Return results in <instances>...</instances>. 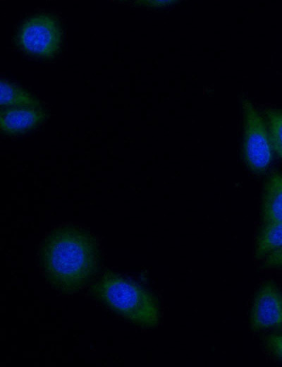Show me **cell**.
Segmentation results:
<instances>
[{
	"instance_id": "5",
	"label": "cell",
	"mask_w": 282,
	"mask_h": 367,
	"mask_svg": "<svg viewBox=\"0 0 282 367\" xmlns=\"http://www.w3.org/2000/svg\"><path fill=\"white\" fill-rule=\"evenodd\" d=\"M249 319L255 332L282 327V293L274 282L266 281L257 289Z\"/></svg>"
},
{
	"instance_id": "12",
	"label": "cell",
	"mask_w": 282,
	"mask_h": 367,
	"mask_svg": "<svg viewBox=\"0 0 282 367\" xmlns=\"http://www.w3.org/2000/svg\"><path fill=\"white\" fill-rule=\"evenodd\" d=\"M263 267L266 269H282V246L265 257Z\"/></svg>"
},
{
	"instance_id": "4",
	"label": "cell",
	"mask_w": 282,
	"mask_h": 367,
	"mask_svg": "<svg viewBox=\"0 0 282 367\" xmlns=\"http://www.w3.org/2000/svg\"><path fill=\"white\" fill-rule=\"evenodd\" d=\"M243 141L242 152L248 169L262 174L269 167L272 160V148L265 121L252 103L243 99Z\"/></svg>"
},
{
	"instance_id": "10",
	"label": "cell",
	"mask_w": 282,
	"mask_h": 367,
	"mask_svg": "<svg viewBox=\"0 0 282 367\" xmlns=\"http://www.w3.org/2000/svg\"><path fill=\"white\" fill-rule=\"evenodd\" d=\"M264 119L272 150L282 158V109L278 108L264 109Z\"/></svg>"
},
{
	"instance_id": "9",
	"label": "cell",
	"mask_w": 282,
	"mask_h": 367,
	"mask_svg": "<svg viewBox=\"0 0 282 367\" xmlns=\"http://www.w3.org/2000/svg\"><path fill=\"white\" fill-rule=\"evenodd\" d=\"M282 246V222L263 224L255 246V257L264 259L269 254Z\"/></svg>"
},
{
	"instance_id": "1",
	"label": "cell",
	"mask_w": 282,
	"mask_h": 367,
	"mask_svg": "<svg viewBox=\"0 0 282 367\" xmlns=\"http://www.w3.org/2000/svg\"><path fill=\"white\" fill-rule=\"evenodd\" d=\"M39 263L47 282L68 295L87 286L100 272L102 254L90 231L76 224H63L42 241Z\"/></svg>"
},
{
	"instance_id": "6",
	"label": "cell",
	"mask_w": 282,
	"mask_h": 367,
	"mask_svg": "<svg viewBox=\"0 0 282 367\" xmlns=\"http://www.w3.org/2000/svg\"><path fill=\"white\" fill-rule=\"evenodd\" d=\"M47 117L48 112L42 104L1 108V132L8 136L23 135L38 128Z\"/></svg>"
},
{
	"instance_id": "8",
	"label": "cell",
	"mask_w": 282,
	"mask_h": 367,
	"mask_svg": "<svg viewBox=\"0 0 282 367\" xmlns=\"http://www.w3.org/2000/svg\"><path fill=\"white\" fill-rule=\"evenodd\" d=\"M42 104L27 89L7 80H1V108Z\"/></svg>"
},
{
	"instance_id": "3",
	"label": "cell",
	"mask_w": 282,
	"mask_h": 367,
	"mask_svg": "<svg viewBox=\"0 0 282 367\" xmlns=\"http://www.w3.org/2000/svg\"><path fill=\"white\" fill-rule=\"evenodd\" d=\"M15 43L27 55L40 59H52L59 55L63 43L61 20L51 13H37L19 26Z\"/></svg>"
},
{
	"instance_id": "11",
	"label": "cell",
	"mask_w": 282,
	"mask_h": 367,
	"mask_svg": "<svg viewBox=\"0 0 282 367\" xmlns=\"http://www.w3.org/2000/svg\"><path fill=\"white\" fill-rule=\"evenodd\" d=\"M264 345L272 356L282 362V333L268 335L264 339Z\"/></svg>"
},
{
	"instance_id": "7",
	"label": "cell",
	"mask_w": 282,
	"mask_h": 367,
	"mask_svg": "<svg viewBox=\"0 0 282 367\" xmlns=\"http://www.w3.org/2000/svg\"><path fill=\"white\" fill-rule=\"evenodd\" d=\"M263 224L282 222V172L271 174L266 181L262 198Z\"/></svg>"
},
{
	"instance_id": "2",
	"label": "cell",
	"mask_w": 282,
	"mask_h": 367,
	"mask_svg": "<svg viewBox=\"0 0 282 367\" xmlns=\"http://www.w3.org/2000/svg\"><path fill=\"white\" fill-rule=\"evenodd\" d=\"M89 294L115 314L146 328L156 327L160 319L156 296L137 282L116 272H104L89 287Z\"/></svg>"
}]
</instances>
